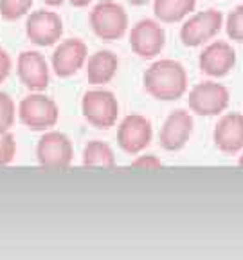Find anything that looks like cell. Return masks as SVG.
I'll return each instance as SVG.
<instances>
[{"mask_svg": "<svg viewBox=\"0 0 243 260\" xmlns=\"http://www.w3.org/2000/svg\"><path fill=\"white\" fill-rule=\"evenodd\" d=\"M227 37L234 42H243V6H238L229 13L225 20Z\"/></svg>", "mask_w": 243, "mask_h": 260, "instance_id": "cell-20", "label": "cell"}, {"mask_svg": "<svg viewBox=\"0 0 243 260\" xmlns=\"http://www.w3.org/2000/svg\"><path fill=\"white\" fill-rule=\"evenodd\" d=\"M74 148L70 139L61 132H45L36 146V159L44 168L61 170L70 167Z\"/></svg>", "mask_w": 243, "mask_h": 260, "instance_id": "cell-7", "label": "cell"}, {"mask_svg": "<svg viewBox=\"0 0 243 260\" xmlns=\"http://www.w3.org/2000/svg\"><path fill=\"white\" fill-rule=\"evenodd\" d=\"M70 6H74V8H85V6H89L92 0H69Z\"/></svg>", "mask_w": 243, "mask_h": 260, "instance_id": "cell-25", "label": "cell"}, {"mask_svg": "<svg viewBox=\"0 0 243 260\" xmlns=\"http://www.w3.org/2000/svg\"><path fill=\"white\" fill-rule=\"evenodd\" d=\"M47 6H53V8H56V6H61L65 2V0H44Z\"/></svg>", "mask_w": 243, "mask_h": 260, "instance_id": "cell-26", "label": "cell"}, {"mask_svg": "<svg viewBox=\"0 0 243 260\" xmlns=\"http://www.w3.org/2000/svg\"><path fill=\"white\" fill-rule=\"evenodd\" d=\"M89 22L94 35L106 42L119 40L128 31V15L125 8L112 0H103L94 6Z\"/></svg>", "mask_w": 243, "mask_h": 260, "instance_id": "cell-2", "label": "cell"}, {"mask_svg": "<svg viewBox=\"0 0 243 260\" xmlns=\"http://www.w3.org/2000/svg\"><path fill=\"white\" fill-rule=\"evenodd\" d=\"M236 51L227 42H215L206 45L198 58V67L204 74L213 78H223L234 69Z\"/></svg>", "mask_w": 243, "mask_h": 260, "instance_id": "cell-13", "label": "cell"}, {"mask_svg": "<svg viewBox=\"0 0 243 260\" xmlns=\"http://www.w3.org/2000/svg\"><path fill=\"white\" fill-rule=\"evenodd\" d=\"M229 90L222 83L204 81L191 89L187 96V105L198 116H218L229 105Z\"/></svg>", "mask_w": 243, "mask_h": 260, "instance_id": "cell-5", "label": "cell"}, {"mask_svg": "<svg viewBox=\"0 0 243 260\" xmlns=\"http://www.w3.org/2000/svg\"><path fill=\"white\" fill-rule=\"evenodd\" d=\"M34 0H0V16L8 22L20 20L27 15Z\"/></svg>", "mask_w": 243, "mask_h": 260, "instance_id": "cell-19", "label": "cell"}, {"mask_svg": "<svg viewBox=\"0 0 243 260\" xmlns=\"http://www.w3.org/2000/svg\"><path fill=\"white\" fill-rule=\"evenodd\" d=\"M128 2L132 6H144V4H148L150 0H128Z\"/></svg>", "mask_w": 243, "mask_h": 260, "instance_id": "cell-27", "label": "cell"}, {"mask_svg": "<svg viewBox=\"0 0 243 260\" xmlns=\"http://www.w3.org/2000/svg\"><path fill=\"white\" fill-rule=\"evenodd\" d=\"M132 167L134 168H151V170H155V168H160V161H158L155 155H142V157L135 159V161L132 162Z\"/></svg>", "mask_w": 243, "mask_h": 260, "instance_id": "cell-23", "label": "cell"}, {"mask_svg": "<svg viewBox=\"0 0 243 260\" xmlns=\"http://www.w3.org/2000/svg\"><path fill=\"white\" fill-rule=\"evenodd\" d=\"M87 60H89V47L85 42H81L79 38H67L54 49L51 65L58 78H69L74 76Z\"/></svg>", "mask_w": 243, "mask_h": 260, "instance_id": "cell-11", "label": "cell"}, {"mask_svg": "<svg viewBox=\"0 0 243 260\" xmlns=\"http://www.w3.org/2000/svg\"><path fill=\"white\" fill-rule=\"evenodd\" d=\"M58 114L60 112H58L56 103L42 92L25 96L18 109L20 121L31 130H47L54 126L58 121Z\"/></svg>", "mask_w": 243, "mask_h": 260, "instance_id": "cell-6", "label": "cell"}, {"mask_svg": "<svg viewBox=\"0 0 243 260\" xmlns=\"http://www.w3.org/2000/svg\"><path fill=\"white\" fill-rule=\"evenodd\" d=\"M16 74L29 90L42 92L49 87V65L38 51H24L18 54Z\"/></svg>", "mask_w": 243, "mask_h": 260, "instance_id": "cell-14", "label": "cell"}, {"mask_svg": "<svg viewBox=\"0 0 243 260\" xmlns=\"http://www.w3.org/2000/svg\"><path fill=\"white\" fill-rule=\"evenodd\" d=\"M119 60L112 51H97L87 60V80L90 85H106L115 78Z\"/></svg>", "mask_w": 243, "mask_h": 260, "instance_id": "cell-16", "label": "cell"}, {"mask_svg": "<svg viewBox=\"0 0 243 260\" xmlns=\"http://www.w3.org/2000/svg\"><path fill=\"white\" fill-rule=\"evenodd\" d=\"M146 92L160 102H175L186 94L187 73L177 60H157L144 73Z\"/></svg>", "mask_w": 243, "mask_h": 260, "instance_id": "cell-1", "label": "cell"}, {"mask_svg": "<svg viewBox=\"0 0 243 260\" xmlns=\"http://www.w3.org/2000/svg\"><path fill=\"white\" fill-rule=\"evenodd\" d=\"M193 132V118L184 109H177L168 116L158 134V143L164 150L177 152L186 146Z\"/></svg>", "mask_w": 243, "mask_h": 260, "instance_id": "cell-12", "label": "cell"}, {"mask_svg": "<svg viewBox=\"0 0 243 260\" xmlns=\"http://www.w3.org/2000/svg\"><path fill=\"white\" fill-rule=\"evenodd\" d=\"M223 25V15L216 9H207L196 15H191L180 27V42L186 47H198L220 32Z\"/></svg>", "mask_w": 243, "mask_h": 260, "instance_id": "cell-4", "label": "cell"}, {"mask_svg": "<svg viewBox=\"0 0 243 260\" xmlns=\"http://www.w3.org/2000/svg\"><path fill=\"white\" fill-rule=\"evenodd\" d=\"M81 110L85 119L96 128H110L115 125L119 116L117 98L105 89L87 90L81 102Z\"/></svg>", "mask_w": 243, "mask_h": 260, "instance_id": "cell-3", "label": "cell"}, {"mask_svg": "<svg viewBox=\"0 0 243 260\" xmlns=\"http://www.w3.org/2000/svg\"><path fill=\"white\" fill-rule=\"evenodd\" d=\"M25 32L31 44L38 47H51L63 35V22L56 13L38 9L27 16Z\"/></svg>", "mask_w": 243, "mask_h": 260, "instance_id": "cell-9", "label": "cell"}, {"mask_svg": "<svg viewBox=\"0 0 243 260\" xmlns=\"http://www.w3.org/2000/svg\"><path fill=\"white\" fill-rule=\"evenodd\" d=\"M153 138L151 123L141 114H130L117 126V145L126 154H139Z\"/></svg>", "mask_w": 243, "mask_h": 260, "instance_id": "cell-10", "label": "cell"}, {"mask_svg": "<svg viewBox=\"0 0 243 260\" xmlns=\"http://www.w3.org/2000/svg\"><path fill=\"white\" fill-rule=\"evenodd\" d=\"M83 167L112 168L115 167V155L105 141H90L83 154Z\"/></svg>", "mask_w": 243, "mask_h": 260, "instance_id": "cell-18", "label": "cell"}, {"mask_svg": "<svg viewBox=\"0 0 243 260\" xmlns=\"http://www.w3.org/2000/svg\"><path fill=\"white\" fill-rule=\"evenodd\" d=\"M215 145L225 154H236L243 148V114L229 112L215 126Z\"/></svg>", "mask_w": 243, "mask_h": 260, "instance_id": "cell-15", "label": "cell"}, {"mask_svg": "<svg viewBox=\"0 0 243 260\" xmlns=\"http://www.w3.org/2000/svg\"><path fill=\"white\" fill-rule=\"evenodd\" d=\"M9 73H11V58L4 49L0 47V83L8 80Z\"/></svg>", "mask_w": 243, "mask_h": 260, "instance_id": "cell-24", "label": "cell"}, {"mask_svg": "<svg viewBox=\"0 0 243 260\" xmlns=\"http://www.w3.org/2000/svg\"><path fill=\"white\" fill-rule=\"evenodd\" d=\"M16 143L9 132H0V167H6L15 159Z\"/></svg>", "mask_w": 243, "mask_h": 260, "instance_id": "cell-22", "label": "cell"}, {"mask_svg": "<svg viewBox=\"0 0 243 260\" xmlns=\"http://www.w3.org/2000/svg\"><path fill=\"white\" fill-rule=\"evenodd\" d=\"M196 0H155L153 13L158 22L177 24L194 11Z\"/></svg>", "mask_w": 243, "mask_h": 260, "instance_id": "cell-17", "label": "cell"}, {"mask_svg": "<svg viewBox=\"0 0 243 260\" xmlns=\"http://www.w3.org/2000/svg\"><path fill=\"white\" fill-rule=\"evenodd\" d=\"M238 162H239V167H243V155L239 157V161H238Z\"/></svg>", "mask_w": 243, "mask_h": 260, "instance_id": "cell-28", "label": "cell"}, {"mask_svg": "<svg viewBox=\"0 0 243 260\" xmlns=\"http://www.w3.org/2000/svg\"><path fill=\"white\" fill-rule=\"evenodd\" d=\"M15 123V103L11 96L0 90V132H8Z\"/></svg>", "mask_w": 243, "mask_h": 260, "instance_id": "cell-21", "label": "cell"}, {"mask_svg": "<svg viewBox=\"0 0 243 260\" xmlns=\"http://www.w3.org/2000/svg\"><path fill=\"white\" fill-rule=\"evenodd\" d=\"M166 44V32L157 20H139L130 31V47L137 56L150 60L160 54Z\"/></svg>", "mask_w": 243, "mask_h": 260, "instance_id": "cell-8", "label": "cell"}]
</instances>
